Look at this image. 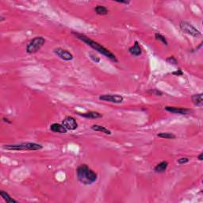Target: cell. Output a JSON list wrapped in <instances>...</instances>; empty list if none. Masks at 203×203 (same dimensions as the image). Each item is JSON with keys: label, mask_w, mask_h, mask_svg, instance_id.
I'll return each mask as SVG.
<instances>
[{"label": "cell", "mask_w": 203, "mask_h": 203, "mask_svg": "<svg viewBox=\"0 0 203 203\" xmlns=\"http://www.w3.org/2000/svg\"><path fill=\"white\" fill-rule=\"evenodd\" d=\"M72 33L74 35H75V36H77V38L80 39V41H82L83 42L87 44L88 46L91 47L92 49L97 51L98 52L103 54V56L107 57L108 59H109L112 61H114V62H118V59H117L114 54H113L110 51L108 50V49H106L105 47H103L102 45L99 44L98 42L94 41L91 40V39L89 38V37H87V36H85V35L84 34H80V33H75V32H72Z\"/></svg>", "instance_id": "obj_1"}, {"label": "cell", "mask_w": 203, "mask_h": 203, "mask_svg": "<svg viewBox=\"0 0 203 203\" xmlns=\"http://www.w3.org/2000/svg\"><path fill=\"white\" fill-rule=\"evenodd\" d=\"M77 179L84 185H91L98 179V175L94 171L89 168L87 164H82L76 171Z\"/></svg>", "instance_id": "obj_2"}, {"label": "cell", "mask_w": 203, "mask_h": 203, "mask_svg": "<svg viewBox=\"0 0 203 203\" xmlns=\"http://www.w3.org/2000/svg\"><path fill=\"white\" fill-rule=\"evenodd\" d=\"M3 148L10 151H36L42 149L43 146L36 143L26 142L16 144H7L3 146Z\"/></svg>", "instance_id": "obj_3"}, {"label": "cell", "mask_w": 203, "mask_h": 203, "mask_svg": "<svg viewBox=\"0 0 203 203\" xmlns=\"http://www.w3.org/2000/svg\"><path fill=\"white\" fill-rule=\"evenodd\" d=\"M45 43V40L43 36H35L26 46V52L29 54L36 53L43 47Z\"/></svg>", "instance_id": "obj_4"}, {"label": "cell", "mask_w": 203, "mask_h": 203, "mask_svg": "<svg viewBox=\"0 0 203 203\" xmlns=\"http://www.w3.org/2000/svg\"><path fill=\"white\" fill-rule=\"evenodd\" d=\"M179 27H180L181 30L183 33L191 35L194 37H198V36H200L201 35V33L199 30H197L195 26L186 22H181L180 24H179Z\"/></svg>", "instance_id": "obj_5"}, {"label": "cell", "mask_w": 203, "mask_h": 203, "mask_svg": "<svg viewBox=\"0 0 203 203\" xmlns=\"http://www.w3.org/2000/svg\"><path fill=\"white\" fill-rule=\"evenodd\" d=\"M99 100L104 101V102H109V103H122L124 100V98L122 95L119 94H102L99 96Z\"/></svg>", "instance_id": "obj_6"}, {"label": "cell", "mask_w": 203, "mask_h": 203, "mask_svg": "<svg viewBox=\"0 0 203 203\" xmlns=\"http://www.w3.org/2000/svg\"><path fill=\"white\" fill-rule=\"evenodd\" d=\"M62 125L67 128V130L68 131L75 130V129H76V128H78V123H77L76 120L73 118V117L71 116L66 117V118H64V119L63 120Z\"/></svg>", "instance_id": "obj_7"}, {"label": "cell", "mask_w": 203, "mask_h": 203, "mask_svg": "<svg viewBox=\"0 0 203 203\" xmlns=\"http://www.w3.org/2000/svg\"><path fill=\"white\" fill-rule=\"evenodd\" d=\"M53 52L56 56H59L61 60H64L69 61L74 58V56L71 52H68L66 49H62V48H56L53 50Z\"/></svg>", "instance_id": "obj_8"}, {"label": "cell", "mask_w": 203, "mask_h": 203, "mask_svg": "<svg viewBox=\"0 0 203 203\" xmlns=\"http://www.w3.org/2000/svg\"><path fill=\"white\" fill-rule=\"evenodd\" d=\"M165 110L170 112L172 114H176L185 115L187 114L189 112H191V109H186V108H180V107H174V106H166L164 108Z\"/></svg>", "instance_id": "obj_9"}, {"label": "cell", "mask_w": 203, "mask_h": 203, "mask_svg": "<svg viewBox=\"0 0 203 203\" xmlns=\"http://www.w3.org/2000/svg\"><path fill=\"white\" fill-rule=\"evenodd\" d=\"M51 131L54 133H66L68 132L67 128L62 125L59 123H53L50 125Z\"/></svg>", "instance_id": "obj_10"}, {"label": "cell", "mask_w": 203, "mask_h": 203, "mask_svg": "<svg viewBox=\"0 0 203 203\" xmlns=\"http://www.w3.org/2000/svg\"><path fill=\"white\" fill-rule=\"evenodd\" d=\"M128 52H130L131 55H133V56H141V52H141V47H140L139 42L136 41L134 42L133 46H132V47H130L128 49Z\"/></svg>", "instance_id": "obj_11"}, {"label": "cell", "mask_w": 203, "mask_h": 203, "mask_svg": "<svg viewBox=\"0 0 203 203\" xmlns=\"http://www.w3.org/2000/svg\"><path fill=\"white\" fill-rule=\"evenodd\" d=\"M80 115L85 118H89V119H97V118H103V114L95 111H89L87 113L80 114Z\"/></svg>", "instance_id": "obj_12"}, {"label": "cell", "mask_w": 203, "mask_h": 203, "mask_svg": "<svg viewBox=\"0 0 203 203\" xmlns=\"http://www.w3.org/2000/svg\"><path fill=\"white\" fill-rule=\"evenodd\" d=\"M167 167H168V162L162 161L161 163H158L154 167V171L156 173H163V172H164L165 171L167 170Z\"/></svg>", "instance_id": "obj_13"}, {"label": "cell", "mask_w": 203, "mask_h": 203, "mask_svg": "<svg viewBox=\"0 0 203 203\" xmlns=\"http://www.w3.org/2000/svg\"><path fill=\"white\" fill-rule=\"evenodd\" d=\"M191 99H192L193 103L196 106H199L201 107L203 105V99H202V94H194L191 96Z\"/></svg>", "instance_id": "obj_14"}, {"label": "cell", "mask_w": 203, "mask_h": 203, "mask_svg": "<svg viewBox=\"0 0 203 203\" xmlns=\"http://www.w3.org/2000/svg\"><path fill=\"white\" fill-rule=\"evenodd\" d=\"M92 130L96 131V132H101L103 133H106L107 135H111V131L109 130L108 128H106V127L102 126V125H93L91 127H90Z\"/></svg>", "instance_id": "obj_15"}, {"label": "cell", "mask_w": 203, "mask_h": 203, "mask_svg": "<svg viewBox=\"0 0 203 203\" xmlns=\"http://www.w3.org/2000/svg\"><path fill=\"white\" fill-rule=\"evenodd\" d=\"M0 195H1V197L3 198L4 201H7V203H17V200H14V198H11V197L9 195L8 193L5 192V191H0Z\"/></svg>", "instance_id": "obj_16"}, {"label": "cell", "mask_w": 203, "mask_h": 203, "mask_svg": "<svg viewBox=\"0 0 203 203\" xmlns=\"http://www.w3.org/2000/svg\"><path fill=\"white\" fill-rule=\"evenodd\" d=\"M94 11L99 15H106L108 14V10L106 7L104 6H97L94 8Z\"/></svg>", "instance_id": "obj_17"}, {"label": "cell", "mask_w": 203, "mask_h": 203, "mask_svg": "<svg viewBox=\"0 0 203 203\" xmlns=\"http://www.w3.org/2000/svg\"><path fill=\"white\" fill-rule=\"evenodd\" d=\"M157 137L160 138H165V139H175L176 136L172 133H160L157 134Z\"/></svg>", "instance_id": "obj_18"}, {"label": "cell", "mask_w": 203, "mask_h": 203, "mask_svg": "<svg viewBox=\"0 0 203 203\" xmlns=\"http://www.w3.org/2000/svg\"><path fill=\"white\" fill-rule=\"evenodd\" d=\"M155 37H156V39L157 41H161L162 43L164 44L165 45H168V42H167V39L165 38V36H163V35L160 34V33H156L155 34Z\"/></svg>", "instance_id": "obj_19"}, {"label": "cell", "mask_w": 203, "mask_h": 203, "mask_svg": "<svg viewBox=\"0 0 203 203\" xmlns=\"http://www.w3.org/2000/svg\"><path fill=\"white\" fill-rule=\"evenodd\" d=\"M166 61H167V63H169V64H174V65H177L178 64L177 60H176L175 57H174V56H169L168 58L166 59Z\"/></svg>", "instance_id": "obj_20"}, {"label": "cell", "mask_w": 203, "mask_h": 203, "mask_svg": "<svg viewBox=\"0 0 203 203\" xmlns=\"http://www.w3.org/2000/svg\"><path fill=\"white\" fill-rule=\"evenodd\" d=\"M148 92L151 93V94H155V95H157V96H161L162 94H163V93H162L161 91H160V90H157V89H153V90H149Z\"/></svg>", "instance_id": "obj_21"}, {"label": "cell", "mask_w": 203, "mask_h": 203, "mask_svg": "<svg viewBox=\"0 0 203 203\" xmlns=\"http://www.w3.org/2000/svg\"><path fill=\"white\" fill-rule=\"evenodd\" d=\"M178 163L179 164H184V163H186L189 162V159L188 158H186V157H182V158H180L178 160Z\"/></svg>", "instance_id": "obj_22"}, {"label": "cell", "mask_w": 203, "mask_h": 203, "mask_svg": "<svg viewBox=\"0 0 203 203\" xmlns=\"http://www.w3.org/2000/svg\"><path fill=\"white\" fill-rule=\"evenodd\" d=\"M172 75H176V76H181V75H183V72L182 71V70L179 69V70H177V71H173V72H172Z\"/></svg>", "instance_id": "obj_23"}, {"label": "cell", "mask_w": 203, "mask_h": 203, "mask_svg": "<svg viewBox=\"0 0 203 203\" xmlns=\"http://www.w3.org/2000/svg\"><path fill=\"white\" fill-rule=\"evenodd\" d=\"M90 56H91L90 58H91V59L93 60H94L95 63H99V61H100V58L98 57V56H94V55H93V54H90Z\"/></svg>", "instance_id": "obj_24"}, {"label": "cell", "mask_w": 203, "mask_h": 203, "mask_svg": "<svg viewBox=\"0 0 203 203\" xmlns=\"http://www.w3.org/2000/svg\"><path fill=\"white\" fill-rule=\"evenodd\" d=\"M117 2H118V3H122V4H128L129 3V1H117Z\"/></svg>", "instance_id": "obj_25"}, {"label": "cell", "mask_w": 203, "mask_h": 203, "mask_svg": "<svg viewBox=\"0 0 203 203\" xmlns=\"http://www.w3.org/2000/svg\"><path fill=\"white\" fill-rule=\"evenodd\" d=\"M198 160H200V161H202L203 160V153H200L199 156H198Z\"/></svg>", "instance_id": "obj_26"}, {"label": "cell", "mask_w": 203, "mask_h": 203, "mask_svg": "<svg viewBox=\"0 0 203 203\" xmlns=\"http://www.w3.org/2000/svg\"><path fill=\"white\" fill-rule=\"evenodd\" d=\"M2 120H3V121H4V122H7V123H10V124L11 123V122H10V120H9L8 118H2Z\"/></svg>", "instance_id": "obj_27"}, {"label": "cell", "mask_w": 203, "mask_h": 203, "mask_svg": "<svg viewBox=\"0 0 203 203\" xmlns=\"http://www.w3.org/2000/svg\"><path fill=\"white\" fill-rule=\"evenodd\" d=\"M4 20H5V18H4L2 16H1V17H0V22H3Z\"/></svg>", "instance_id": "obj_28"}]
</instances>
